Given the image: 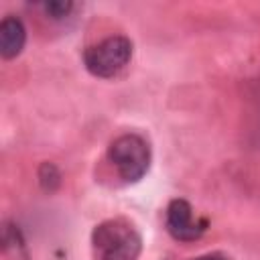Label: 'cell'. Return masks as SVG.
Returning a JSON list of instances; mask_svg holds the SVG:
<instances>
[{
    "mask_svg": "<svg viewBox=\"0 0 260 260\" xmlns=\"http://www.w3.org/2000/svg\"><path fill=\"white\" fill-rule=\"evenodd\" d=\"M91 250L95 260H138L142 240L128 219L114 217L93 228Z\"/></svg>",
    "mask_w": 260,
    "mask_h": 260,
    "instance_id": "6da1fadb",
    "label": "cell"
},
{
    "mask_svg": "<svg viewBox=\"0 0 260 260\" xmlns=\"http://www.w3.org/2000/svg\"><path fill=\"white\" fill-rule=\"evenodd\" d=\"M108 158L126 183H136L150 167V146L138 134H122L110 144Z\"/></svg>",
    "mask_w": 260,
    "mask_h": 260,
    "instance_id": "7a4b0ae2",
    "label": "cell"
},
{
    "mask_svg": "<svg viewBox=\"0 0 260 260\" xmlns=\"http://www.w3.org/2000/svg\"><path fill=\"white\" fill-rule=\"evenodd\" d=\"M132 57V43L126 37H108L98 45L89 47L83 55L85 67L95 77H114L118 75Z\"/></svg>",
    "mask_w": 260,
    "mask_h": 260,
    "instance_id": "3957f363",
    "label": "cell"
},
{
    "mask_svg": "<svg viewBox=\"0 0 260 260\" xmlns=\"http://www.w3.org/2000/svg\"><path fill=\"white\" fill-rule=\"evenodd\" d=\"M167 230L179 242H193L203 234L205 221L193 219V207L185 199H173L167 207Z\"/></svg>",
    "mask_w": 260,
    "mask_h": 260,
    "instance_id": "277c9868",
    "label": "cell"
},
{
    "mask_svg": "<svg viewBox=\"0 0 260 260\" xmlns=\"http://www.w3.org/2000/svg\"><path fill=\"white\" fill-rule=\"evenodd\" d=\"M26 43V28L16 16H6L0 22V55L4 59H14L20 55Z\"/></svg>",
    "mask_w": 260,
    "mask_h": 260,
    "instance_id": "5b68a950",
    "label": "cell"
},
{
    "mask_svg": "<svg viewBox=\"0 0 260 260\" xmlns=\"http://www.w3.org/2000/svg\"><path fill=\"white\" fill-rule=\"evenodd\" d=\"M2 242H4V252H6L12 260H28V252H26L24 240H22L20 230H18L16 225H10V223L4 225Z\"/></svg>",
    "mask_w": 260,
    "mask_h": 260,
    "instance_id": "8992f818",
    "label": "cell"
},
{
    "mask_svg": "<svg viewBox=\"0 0 260 260\" xmlns=\"http://www.w3.org/2000/svg\"><path fill=\"white\" fill-rule=\"evenodd\" d=\"M43 10L49 18L61 20V18H67L71 14L73 2L71 0H49V2H43Z\"/></svg>",
    "mask_w": 260,
    "mask_h": 260,
    "instance_id": "52a82bcc",
    "label": "cell"
},
{
    "mask_svg": "<svg viewBox=\"0 0 260 260\" xmlns=\"http://www.w3.org/2000/svg\"><path fill=\"white\" fill-rule=\"evenodd\" d=\"M39 179L45 185V189H53L59 183V173H57V169L51 162H45L41 167V171H39Z\"/></svg>",
    "mask_w": 260,
    "mask_h": 260,
    "instance_id": "ba28073f",
    "label": "cell"
},
{
    "mask_svg": "<svg viewBox=\"0 0 260 260\" xmlns=\"http://www.w3.org/2000/svg\"><path fill=\"white\" fill-rule=\"evenodd\" d=\"M197 260H228V258L221 256V254H207V256H201V258H197Z\"/></svg>",
    "mask_w": 260,
    "mask_h": 260,
    "instance_id": "9c48e42d",
    "label": "cell"
}]
</instances>
